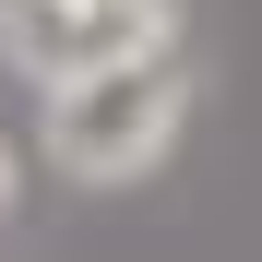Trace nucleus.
I'll use <instances>...</instances> for the list:
<instances>
[{"label": "nucleus", "instance_id": "nucleus-3", "mask_svg": "<svg viewBox=\"0 0 262 262\" xmlns=\"http://www.w3.org/2000/svg\"><path fill=\"white\" fill-rule=\"evenodd\" d=\"M0 203H12V143H0Z\"/></svg>", "mask_w": 262, "mask_h": 262}, {"label": "nucleus", "instance_id": "nucleus-2", "mask_svg": "<svg viewBox=\"0 0 262 262\" xmlns=\"http://www.w3.org/2000/svg\"><path fill=\"white\" fill-rule=\"evenodd\" d=\"M167 48H179V0H0V60L48 96L131 72V60H167Z\"/></svg>", "mask_w": 262, "mask_h": 262}, {"label": "nucleus", "instance_id": "nucleus-1", "mask_svg": "<svg viewBox=\"0 0 262 262\" xmlns=\"http://www.w3.org/2000/svg\"><path fill=\"white\" fill-rule=\"evenodd\" d=\"M179 131H191V60L167 48V60H131V72L48 96V167L83 191H119V179H155Z\"/></svg>", "mask_w": 262, "mask_h": 262}]
</instances>
